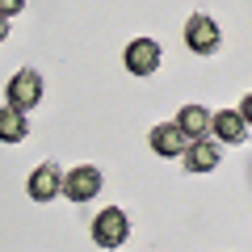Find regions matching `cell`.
Returning <instances> with one entry per match:
<instances>
[{
    "label": "cell",
    "mask_w": 252,
    "mask_h": 252,
    "mask_svg": "<svg viewBox=\"0 0 252 252\" xmlns=\"http://www.w3.org/2000/svg\"><path fill=\"white\" fill-rule=\"evenodd\" d=\"M126 235H130V219H126V210L105 206L97 219H93V244H97V248H122Z\"/></svg>",
    "instance_id": "1"
},
{
    "label": "cell",
    "mask_w": 252,
    "mask_h": 252,
    "mask_svg": "<svg viewBox=\"0 0 252 252\" xmlns=\"http://www.w3.org/2000/svg\"><path fill=\"white\" fill-rule=\"evenodd\" d=\"M185 46H189L193 55H215L219 46H223L219 21L210 17V13H193V17L185 21Z\"/></svg>",
    "instance_id": "2"
},
{
    "label": "cell",
    "mask_w": 252,
    "mask_h": 252,
    "mask_svg": "<svg viewBox=\"0 0 252 252\" xmlns=\"http://www.w3.org/2000/svg\"><path fill=\"white\" fill-rule=\"evenodd\" d=\"M160 59H164V51H160L156 38H135V42H126V51H122V63H126L130 76H152L156 67H160Z\"/></svg>",
    "instance_id": "3"
},
{
    "label": "cell",
    "mask_w": 252,
    "mask_h": 252,
    "mask_svg": "<svg viewBox=\"0 0 252 252\" xmlns=\"http://www.w3.org/2000/svg\"><path fill=\"white\" fill-rule=\"evenodd\" d=\"M63 193L72 202H93L101 193V168L93 164H76V168L63 172Z\"/></svg>",
    "instance_id": "4"
},
{
    "label": "cell",
    "mask_w": 252,
    "mask_h": 252,
    "mask_svg": "<svg viewBox=\"0 0 252 252\" xmlns=\"http://www.w3.org/2000/svg\"><path fill=\"white\" fill-rule=\"evenodd\" d=\"M26 193L34 202H55L63 193V168L55 160H46V164H38L34 172H30V181H26Z\"/></svg>",
    "instance_id": "5"
},
{
    "label": "cell",
    "mask_w": 252,
    "mask_h": 252,
    "mask_svg": "<svg viewBox=\"0 0 252 252\" xmlns=\"http://www.w3.org/2000/svg\"><path fill=\"white\" fill-rule=\"evenodd\" d=\"M4 97H9V105H17V109H26V114H30V109L42 101V76H38L34 67H21V72L9 80Z\"/></svg>",
    "instance_id": "6"
},
{
    "label": "cell",
    "mask_w": 252,
    "mask_h": 252,
    "mask_svg": "<svg viewBox=\"0 0 252 252\" xmlns=\"http://www.w3.org/2000/svg\"><path fill=\"white\" fill-rule=\"evenodd\" d=\"M181 160H185L189 172H215L219 160H223V147H219V139H189Z\"/></svg>",
    "instance_id": "7"
},
{
    "label": "cell",
    "mask_w": 252,
    "mask_h": 252,
    "mask_svg": "<svg viewBox=\"0 0 252 252\" xmlns=\"http://www.w3.org/2000/svg\"><path fill=\"white\" fill-rule=\"evenodd\" d=\"M147 143H152L156 156L172 160V156H181V152L189 147V139H185V130H181L177 122H156V126H152V135H147Z\"/></svg>",
    "instance_id": "8"
},
{
    "label": "cell",
    "mask_w": 252,
    "mask_h": 252,
    "mask_svg": "<svg viewBox=\"0 0 252 252\" xmlns=\"http://www.w3.org/2000/svg\"><path fill=\"white\" fill-rule=\"evenodd\" d=\"M210 135H219V143L240 147L248 139V122L240 118V109H219V114H210Z\"/></svg>",
    "instance_id": "9"
},
{
    "label": "cell",
    "mask_w": 252,
    "mask_h": 252,
    "mask_svg": "<svg viewBox=\"0 0 252 252\" xmlns=\"http://www.w3.org/2000/svg\"><path fill=\"white\" fill-rule=\"evenodd\" d=\"M30 135V118L17 105H0V143H21Z\"/></svg>",
    "instance_id": "10"
},
{
    "label": "cell",
    "mask_w": 252,
    "mask_h": 252,
    "mask_svg": "<svg viewBox=\"0 0 252 252\" xmlns=\"http://www.w3.org/2000/svg\"><path fill=\"white\" fill-rule=\"evenodd\" d=\"M177 126L185 130V139H206L210 135V109L193 101V105H185L177 114Z\"/></svg>",
    "instance_id": "11"
},
{
    "label": "cell",
    "mask_w": 252,
    "mask_h": 252,
    "mask_svg": "<svg viewBox=\"0 0 252 252\" xmlns=\"http://www.w3.org/2000/svg\"><path fill=\"white\" fill-rule=\"evenodd\" d=\"M26 9V0H0V17H17Z\"/></svg>",
    "instance_id": "12"
},
{
    "label": "cell",
    "mask_w": 252,
    "mask_h": 252,
    "mask_svg": "<svg viewBox=\"0 0 252 252\" xmlns=\"http://www.w3.org/2000/svg\"><path fill=\"white\" fill-rule=\"evenodd\" d=\"M240 118H244V122H248V126H252V93H248V97H244V101H240Z\"/></svg>",
    "instance_id": "13"
},
{
    "label": "cell",
    "mask_w": 252,
    "mask_h": 252,
    "mask_svg": "<svg viewBox=\"0 0 252 252\" xmlns=\"http://www.w3.org/2000/svg\"><path fill=\"white\" fill-rule=\"evenodd\" d=\"M9 38V17H0V42Z\"/></svg>",
    "instance_id": "14"
}]
</instances>
